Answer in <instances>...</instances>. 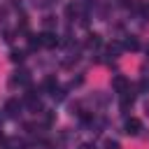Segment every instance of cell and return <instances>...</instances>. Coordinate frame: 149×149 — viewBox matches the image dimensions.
Instances as JSON below:
<instances>
[{
    "label": "cell",
    "instance_id": "2e32d148",
    "mask_svg": "<svg viewBox=\"0 0 149 149\" xmlns=\"http://www.w3.org/2000/svg\"><path fill=\"white\" fill-rule=\"evenodd\" d=\"M2 142H5V135H2V133H0V144H2Z\"/></svg>",
    "mask_w": 149,
    "mask_h": 149
},
{
    "label": "cell",
    "instance_id": "9a60e30c",
    "mask_svg": "<svg viewBox=\"0 0 149 149\" xmlns=\"http://www.w3.org/2000/svg\"><path fill=\"white\" fill-rule=\"evenodd\" d=\"M79 149H93V144H81Z\"/></svg>",
    "mask_w": 149,
    "mask_h": 149
},
{
    "label": "cell",
    "instance_id": "3957f363",
    "mask_svg": "<svg viewBox=\"0 0 149 149\" xmlns=\"http://www.w3.org/2000/svg\"><path fill=\"white\" fill-rule=\"evenodd\" d=\"M140 130H142V121L140 119H135V116L126 119V123H123V133L126 135H140Z\"/></svg>",
    "mask_w": 149,
    "mask_h": 149
},
{
    "label": "cell",
    "instance_id": "277c9868",
    "mask_svg": "<svg viewBox=\"0 0 149 149\" xmlns=\"http://www.w3.org/2000/svg\"><path fill=\"white\" fill-rule=\"evenodd\" d=\"M40 44L47 47V49H54L58 44V35L51 33V30H44V33H40Z\"/></svg>",
    "mask_w": 149,
    "mask_h": 149
},
{
    "label": "cell",
    "instance_id": "6da1fadb",
    "mask_svg": "<svg viewBox=\"0 0 149 149\" xmlns=\"http://www.w3.org/2000/svg\"><path fill=\"white\" fill-rule=\"evenodd\" d=\"M112 88L121 95V93H126V91H130V81H128V77L126 74H114L112 77Z\"/></svg>",
    "mask_w": 149,
    "mask_h": 149
},
{
    "label": "cell",
    "instance_id": "7c38bea8",
    "mask_svg": "<svg viewBox=\"0 0 149 149\" xmlns=\"http://www.w3.org/2000/svg\"><path fill=\"white\" fill-rule=\"evenodd\" d=\"M102 149H121V144L116 140H105L102 142Z\"/></svg>",
    "mask_w": 149,
    "mask_h": 149
},
{
    "label": "cell",
    "instance_id": "4fadbf2b",
    "mask_svg": "<svg viewBox=\"0 0 149 149\" xmlns=\"http://www.w3.org/2000/svg\"><path fill=\"white\" fill-rule=\"evenodd\" d=\"M121 49H123V47H119V44H109V47H107V54H109L112 58H116V54H119Z\"/></svg>",
    "mask_w": 149,
    "mask_h": 149
},
{
    "label": "cell",
    "instance_id": "5bb4252c",
    "mask_svg": "<svg viewBox=\"0 0 149 149\" xmlns=\"http://www.w3.org/2000/svg\"><path fill=\"white\" fill-rule=\"evenodd\" d=\"M5 149H21V144H16V142H9V147H5Z\"/></svg>",
    "mask_w": 149,
    "mask_h": 149
},
{
    "label": "cell",
    "instance_id": "30bf717a",
    "mask_svg": "<svg viewBox=\"0 0 149 149\" xmlns=\"http://www.w3.org/2000/svg\"><path fill=\"white\" fill-rule=\"evenodd\" d=\"M9 58H12L14 63H21V61H23V51H21V49H12V54H9Z\"/></svg>",
    "mask_w": 149,
    "mask_h": 149
},
{
    "label": "cell",
    "instance_id": "7a4b0ae2",
    "mask_svg": "<svg viewBox=\"0 0 149 149\" xmlns=\"http://www.w3.org/2000/svg\"><path fill=\"white\" fill-rule=\"evenodd\" d=\"M28 81H30L28 70H16V72L9 77V86H26Z\"/></svg>",
    "mask_w": 149,
    "mask_h": 149
},
{
    "label": "cell",
    "instance_id": "8992f818",
    "mask_svg": "<svg viewBox=\"0 0 149 149\" xmlns=\"http://www.w3.org/2000/svg\"><path fill=\"white\" fill-rule=\"evenodd\" d=\"M123 49H128V51H137L140 49V42H137V37L135 35H128L126 40H123V44H121Z\"/></svg>",
    "mask_w": 149,
    "mask_h": 149
},
{
    "label": "cell",
    "instance_id": "9c48e42d",
    "mask_svg": "<svg viewBox=\"0 0 149 149\" xmlns=\"http://www.w3.org/2000/svg\"><path fill=\"white\" fill-rule=\"evenodd\" d=\"M86 44H88V47H100V44H102V40H100V35H95V33H93V35H88Z\"/></svg>",
    "mask_w": 149,
    "mask_h": 149
},
{
    "label": "cell",
    "instance_id": "8fae6325",
    "mask_svg": "<svg viewBox=\"0 0 149 149\" xmlns=\"http://www.w3.org/2000/svg\"><path fill=\"white\" fill-rule=\"evenodd\" d=\"M28 47H30V49L42 47V44H40V35H30V37H28Z\"/></svg>",
    "mask_w": 149,
    "mask_h": 149
},
{
    "label": "cell",
    "instance_id": "52a82bcc",
    "mask_svg": "<svg viewBox=\"0 0 149 149\" xmlns=\"http://www.w3.org/2000/svg\"><path fill=\"white\" fill-rule=\"evenodd\" d=\"M133 100H135V95H133L130 91H126V93H121V109L126 112L128 107H133Z\"/></svg>",
    "mask_w": 149,
    "mask_h": 149
},
{
    "label": "cell",
    "instance_id": "e0dca14e",
    "mask_svg": "<svg viewBox=\"0 0 149 149\" xmlns=\"http://www.w3.org/2000/svg\"><path fill=\"white\" fill-rule=\"evenodd\" d=\"M147 54H149V44H147Z\"/></svg>",
    "mask_w": 149,
    "mask_h": 149
},
{
    "label": "cell",
    "instance_id": "ba28073f",
    "mask_svg": "<svg viewBox=\"0 0 149 149\" xmlns=\"http://www.w3.org/2000/svg\"><path fill=\"white\" fill-rule=\"evenodd\" d=\"M44 88L54 93V91L58 88V81H56V77H47V79H44Z\"/></svg>",
    "mask_w": 149,
    "mask_h": 149
},
{
    "label": "cell",
    "instance_id": "5b68a950",
    "mask_svg": "<svg viewBox=\"0 0 149 149\" xmlns=\"http://www.w3.org/2000/svg\"><path fill=\"white\" fill-rule=\"evenodd\" d=\"M5 112H7V116H12V119H16V116L21 114V102H19L16 98H12V100H7V105H5Z\"/></svg>",
    "mask_w": 149,
    "mask_h": 149
}]
</instances>
